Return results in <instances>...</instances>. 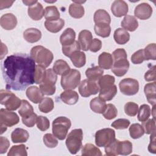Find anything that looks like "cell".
Wrapping results in <instances>:
<instances>
[{"instance_id":"obj_10","label":"cell","mask_w":156,"mask_h":156,"mask_svg":"<svg viewBox=\"0 0 156 156\" xmlns=\"http://www.w3.org/2000/svg\"><path fill=\"white\" fill-rule=\"evenodd\" d=\"M95 143L98 147H105L115 139V132L110 128H104L95 133Z\"/></svg>"},{"instance_id":"obj_26","label":"cell","mask_w":156,"mask_h":156,"mask_svg":"<svg viewBox=\"0 0 156 156\" xmlns=\"http://www.w3.org/2000/svg\"><path fill=\"white\" fill-rule=\"evenodd\" d=\"M113 64V59L111 54L106 52H102L98 57L99 66L102 69H110Z\"/></svg>"},{"instance_id":"obj_47","label":"cell","mask_w":156,"mask_h":156,"mask_svg":"<svg viewBox=\"0 0 156 156\" xmlns=\"http://www.w3.org/2000/svg\"><path fill=\"white\" fill-rule=\"evenodd\" d=\"M80 49L81 48L78 41H75L74 43L71 45L67 46H62V52L65 56L68 57H69L73 52L80 51Z\"/></svg>"},{"instance_id":"obj_38","label":"cell","mask_w":156,"mask_h":156,"mask_svg":"<svg viewBox=\"0 0 156 156\" xmlns=\"http://www.w3.org/2000/svg\"><path fill=\"white\" fill-rule=\"evenodd\" d=\"M94 30L96 35L102 38L108 37L111 33L110 26L107 24H95Z\"/></svg>"},{"instance_id":"obj_35","label":"cell","mask_w":156,"mask_h":156,"mask_svg":"<svg viewBox=\"0 0 156 156\" xmlns=\"http://www.w3.org/2000/svg\"><path fill=\"white\" fill-rule=\"evenodd\" d=\"M82 155L83 156H101V150L91 143L85 144L82 149Z\"/></svg>"},{"instance_id":"obj_15","label":"cell","mask_w":156,"mask_h":156,"mask_svg":"<svg viewBox=\"0 0 156 156\" xmlns=\"http://www.w3.org/2000/svg\"><path fill=\"white\" fill-rule=\"evenodd\" d=\"M111 11L113 15L118 18L127 15L129 11L127 4L122 0H115L111 5Z\"/></svg>"},{"instance_id":"obj_18","label":"cell","mask_w":156,"mask_h":156,"mask_svg":"<svg viewBox=\"0 0 156 156\" xmlns=\"http://www.w3.org/2000/svg\"><path fill=\"white\" fill-rule=\"evenodd\" d=\"M44 10L41 4L37 2L35 4L29 6L27 9L29 16L34 21L40 20L44 15Z\"/></svg>"},{"instance_id":"obj_32","label":"cell","mask_w":156,"mask_h":156,"mask_svg":"<svg viewBox=\"0 0 156 156\" xmlns=\"http://www.w3.org/2000/svg\"><path fill=\"white\" fill-rule=\"evenodd\" d=\"M52 69L56 74L62 76L68 73L71 69L66 61L59 59L55 62Z\"/></svg>"},{"instance_id":"obj_20","label":"cell","mask_w":156,"mask_h":156,"mask_svg":"<svg viewBox=\"0 0 156 156\" xmlns=\"http://www.w3.org/2000/svg\"><path fill=\"white\" fill-rule=\"evenodd\" d=\"M76 32L72 28H66L60 37V42L62 46H67L74 43Z\"/></svg>"},{"instance_id":"obj_4","label":"cell","mask_w":156,"mask_h":156,"mask_svg":"<svg viewBox=\"0 0 156 156\" xmlns=\"http://www.w3.org/2000/svg\"><path fill=\"white\" fill-rule=\"evenodd\" d=\"M71 126V122L69 118L65 116L57 117L52 122V133L57 139L63 140L66 137Z\"/></svg>"},{"instance_id":"obj_52","label":"cell","mask_w":156,"mask_h":156,"mask_svg":"<svg viewBox=\"0 0 156 156\" xmlns=\"http://www.w3.org/2000/svg\"><path fill=\"white\" fill-rule=\"evenodd\" d=\"M130 121L125 118H120L113 121L111 126L118 130H122L127 129L130 125Z\"/></svg>"},{"instance_id":"obj_64","label":"cell","mask_w":156,"mask_h":156,"mask_svg":"<svg viewBox=\"0 0 156 156\" xmlns=\"http://www.w3.org/2000/svg\"><path fill=\"white\" fill-rule=\"evenodd\" d=\"M155 105H154V106H152V109L151 110V113L152 114L153 118H154V119H155Z\"/></svg>"},{"instance_id":"obj_21","label":"cell","mask_w":156,"mask_h":156,"mask_svg":"<svg viewBox=\"0 0 156 156\" xmlns=\"http://www.w3.org/2000/svg\"><path fill=\"white\" fill-rule=\"evenodd\" d=\"M29 137L28 132L22 128H16L11 133V140L13 143H25Z\"/></svg>"},{"instance_id":"obj_12","label":"cell","mask_w":156,"mask_h":156,"mask_svg":"<svg viewBox=\"0 0 156 156\" xmlns=\"http://www.w3.org/2000/svg\"><path fill=\"white\" fill-rule=\"evenodd\" d=\"M120 91L126 96L136 94L139 90V83L136 79L132 78H125L121 80L119 83Z\"/></svg>"},{"instance_id":"obj_19","label":"cell","mask_w":156,"mask_h":156,"mask_svg":"<svg viewBox=\"0 0 156 156\" xmlns=\"http://www.w3.org/2000/svg\"><path fill=\"white\" fill-rule=\"evenodd\" d=\"M26 94L28 99L34 104L40 103L43 99L44 94L40 88L37 86H31L27 88Z\"/></svg>"},{"instance_id":"obj_23","label":"cell","mask_w":156,"mask_h":156,"mask_svg":"<svg viewBox=\"0 0 156 156\" xmlns=\"http://www.w3.org/2000/svg\"><path fill=\"white\" fill-rule=\"evenodd\" d=\"M156 82L154 81L152 83H148L145 85L144 92L146 96L147 100L152 106L156 104Z\"/></svg>"},{"instance_id":"obj_41","label":"cell","mask_w":156,"mask_h":156,"mask_svg":"<svg viewBox=\"0 0 156 156\" xmlns=\"http://www.w3.org/2000/svg\"><path fill=\"white\" fill-rule=\"evenodd\" d=\"M18 113L22 118H24L30 116L34 112L33 107L29 104V102L25 99H23Z\"/></svg>"},{"instance_id":"obj_45","label":"cell","mask_w":156,"mask_h":156,"mask_svg":"<svg viewBox=\"0 0 156 156\" xmlns=\"http://www.w3.org/2000/svg\"><path fill=\"white\" fill-rule=\"evenodd\" d=\"M118 115V110L116 107L112 104H107L106 108L104 112L102 113V115L106 119L111 120L116 117Z\"/></svg>"},{"instance_id":"obj_61","label":"cell","mask_w":156,"mask_h":156,"mask_svg":"<svg viewBox=\"0 0 156 156\" xmlns=\"http://www.w3.org/2000/svg\"><path fill=\"white\" fill-rule=\"evenodd\" d=\"M13 2L14 1H0V9L2 10L4 9L10 7Z\"/></svg>"},{"instance_id":"obj_8","label":"cell","mask_w":156,"mask_h":156,"mask_svg":"<svg viewBox=\"0 0 156 156\" xmlns=\"http://www.w3.org/2000/svg\"><path fill=\"white\" fill-rule=\"evenodd\" d=\"M81 74L80 72L76 69H72L66 74L61 77V86L63 90H74L76 88L80 83Z\"/></svg>"},{"instance_id":"obj_62","label":"cell","mask_w":156,"mask_h":156,"mask_svg":"<svg viewBox=\"0 0 156 156\" xmlns=\"http://www.w3.org/2000/svg\"><path fill=\"white\" fill-rule=\"evenodd\" d=\"M7 48L3 43H1V59H2L3 57L7 53Z\"/></svg>"},{"instance_id":"obj_14","label":"cell","mask_w":156,"mask_h":156,"mask_svg":"<svg viewBox=\"0 0 156 156\" xmlns=\"http://www.w3.org/2000/svg\"><path fill=\"white\" fill-rule=\"evenodd\" d=\"M134 14L136 18L141 20H146L151 16L152 8L149 4L142 2L135 7Z\"/></svg>"},{"instance_id":"obj_43","label":"cell","mask_w":156,"mask_h":156,"mask_svg":"<svg viewBox=\"0 0 156 156\" xmlns=\"http://www.w3.org/2000/svg\"><path fill=\"white\" fill-rule=\"evenodd\" d=\"M151 115V109L149 105L147 104H143L140 107L138 110L137 118L139 121L143 122L148 119Z\"/></svg>"},{"instance_id":"obj_24","label":"cell","mask_w":156,"mask_h":156,"mask_svg":"<svg viewBox=\"0 0 156 156\" xmlns=\"http://www.w3.org/2000/svg\"><path fill=\"white\" fill-rule=\"evenodd\" d=\"M23 37L24 40L29 43H36L41 39V32L39 29L37 28H29L24 32Z\"/></svg>"},{"instance_id":"obj_30","label":"cell","mask_w":156,"mask_h":156,"mask_svg":"<svg viewBox=\"0 0 156 156\" xmlns=\"http://www.w3.org/2000/svg\"><path fill=\"white\" fill-rule=\"evenodd\" d=\"M113 38L115 42L119 44H124L130 40V34L124 29H116L113 34Z\"/></svg>"},{"instance_id":"obj_33","label":"cell","mask_w":156,"mask_h":156,"mask_svg":"<svg viewBox=\"0 0 156 156\" xmlns=\"http://www.w3.org/2000/svg\"><path fill=\"white\" fill-rule=\"evenodd\" d=\"M103 69L98 66L89 68L85 71V75L88 79L96 81L103 76Z\"/></svg>"},{"instance_id":"obj_39","label":"cell","mask_w":156,"mask_h":156,"mask_svg":"<svg viewBox=\"0 0 156 156\" xmlns=\"http://www.w3.org/2000/svg\"><path fill=\"white\" fill-rule=\"evenodd\" d=\"M54 107V103L52 98L49 97L43 98L38 105V109L40 112L48 113L51 112Z\"/></svg>"},{"instance_id":"obj_63","label":"cell","mask_w":156,"mask_h":156,"mask_svg":"<svg viewBox=\"0 0 156 156\" xmlns=\"http://www.w3.org/2000/svg\"><path fill=\"white\" fill-rule=\"evenodd\" d=\"M38 1H23V2L27 6H31L34 4H35V3H37Z\"/></svg>"},{"instance_id":"obj_53","label":"cell","mask_w":156,"mask_h":156,"mask_svg":"<svg viewBox=\"0 0 156 156\" xmlns=\"http://www.w3.org/2000/svg\"><path fill=\"white\" fill-rule=\"evenodd\" d=\"M45 71V68L42 67L38 65H36L34 74V81L36 84H40V83L42 82Z\"/></svg>"},{"instance_id":"obj_59","label":"cell","mask_w":156,"mask_h":156,"mask_svg":"<svg viewBox=\"0 0 156 156\" xmlns=\"http://www.w3.org/2000/svg\"><path fill=\"white\" fill-rule=\"evenodd\" d=\"M102 48V41L98 38L93 39L90 44L89 50L93 52H96L99 51Z\"/></svg>"},{"instance_id":"obj_37","label":"cell","mask_w":156,"mask_h":156,"mask_svg":"<svg viewBox=\"0 0 156 156\" xmlns=\"http://www.w3.org/2000/svg\"><path fill=\"white\" fill-rule=\"evenodd\" d=\"M99 97L105 101H111L117 93V87L115 85L112 87L104 90H101L99 91Z\"/></svg>"},{"instance_id":"obj_22","label":"cell","mask_w":156,"mask_h":156,"mask_svg":"<svg viewBox=\"0 0 156 156\" xmlns=\"http://www.w3.org/2000/svg\"><path fill=\"white\" fill-rule=\"evenodd\" d=\"M60 98L66 104L74 105L79 100V94L76 91L67 90L60 94Z\"/></svg>"},{"instance_id":"obj_54","label":"cell","mask_w":156,"mask_h":156,"mask_svg":"<svg viewBox=\"0 0 156 156\" xmlns=\"http://www.w3.org/2000/svg\"><path fill=\"white\" fill-rule=\"evenodd\" d=\"M145 60L143 49H140L136 52H135L131 56V61L132 63L141 64Z\"/></svg>"},{"instance_id":"obj_9","label":"cell","mask_w":156,"mask_h":156,"mask_svg":"<svg viewBox=\"0 0 156 156\" xmlns=\"http://www.w3.org/2000/svg\"><path fill=\"white\" fill-rule=\"evenodd\" d=\"M20 121L18 115L15 113L4 108L0 110V127L1 134H2L7 127H12Z\"/></svg>"},{"instance_id":"obj_40","label":"cell","mask_w":156,"mask_h":156,"mask_svg":"<svg viewBox=\"0 0 156 156\" xmlns=\"http://www.w3.org/2000/svg\"><path fill=\"white\" fill-rule=\"evenodd\" d=\"M115 77L111 75L106 74L102 76L98 80L99 86V90L112 87L113 85H115Z\"/></svg>"},{"instance_id":"obj_16","label":"cell","mask_w":156,"mask_h":156,"mask_svg":"<svg viewBox=\"0 0 156 156\" xmlns=\"http://www.w3.org/2000/svg\"><path fill=\"white\" fill-rule=\"evenodd\" d=\"M16 17L11 13L4 14L0 18L1 26L7 30L13 29L17 25Z\"/></svg>"},{"instance_id":"obj_48","label":"cell","mask_w":156,"mask_h":156,"mask_svg":"<svg viewBox=\"0 0 156 156\" xmlns=\"http://www.w3.org/2000/svg\"><path fill=\"white\" fill-rule=\"evenodd\" d=\"M142 127L144 133L146 134H151L155 132V119H148L142 122Z\"/></svg>"},{"instance_id":"obj_28","label":"cell","mask_w":156,"mask_h":156,"mask_svg":"<svg viewBox=\"0 0 156 156\" xmlns=\"http://www.w3.org/2000/svg\"><path fill=\"white\" fill-rule=\"evenodd\" d=\"M107 104L105 101L99 97H96L92 99L90 102L91 110L96 113L102 114L106 108Z\"/></svg>"},{"instance_id":"obj_27","label":"cell","mask_w":156,"mask_h":156,"mask_svg":"<svg viewBox=\"0 0 156 156\" xmlns=\"http://www.w3.org/2000/svg\"><path fill=\"white\" fill-rule=\"evenodd\" d=\"M94 22L95 24H110L111 18L109 13L104 9H99L94 13Z\"/></svg>"},{"instance_id":"obj_7","label":"cell","mask_w":156,"mask_h":156,"mask_svg":"<svg viewBox=\"0 0 156 156\" xmlns=\"http://www.w3.org/2000/svg\"><path fill=\"white\" fill-rule=\"evenodd\" d=\"M22 100L9 90H1L0 103L10 111H14L20 107Z\"/></svg>"},{"instance_id":"obj_3","label":"cell","mask_w":156,"mask_h":156,"mask_svg":"<svg viewBox=\"0 0 156 156\" xmlns=\"http://www.w3.org/2000/svg\"><path fill=\"white\" fill-rule=\"evenodd\" d=\"M30 54V55L34 61L38 65L44 68L48 67L54 58L52 52L48 49L40 45L34 46L31 49Z\"/></svg>"},{"instance_id":"obj_1","label":"cell","mask_w":156,"mask_h":156,"mask_svg":"<svg viewBox=\"0 0 156 156\" xmlns=\"http://www.w3.org/2000/svg\"><path fill=\"white\" fill-rule=\"evenodd\" d=\"M35 62L30 55L15 53L1 63V71L7 90L23 91L35 83Z\"/></svg>"},{"instance_id":"obj_44","label":"cell","mask_w":156,"mask_h":156,"mask_svg":"<svg viewBox=\"0 0 156 156\" xmlns=\"http://www.w3.org/2000/svg\"><path fill=\"white\" fill-rule=\"evenodd\" d=\"M14 155H21L27 156V148L24 144L15 145L13 146L9 150L7 156H14Z\"/></svg>"},{"instance_id":"obj_60","label":"cell","mask_w":156,"mask_h":156,"mask_svg":"<svg viewBox=\"0 0 156 156\" xmlns=\"http://www.w3.org/2000/svg\"><path fill=\"white\" fill-rule=\"evenodd\" d=\"M148 151L152 154L156 153V144H155V132L151 133L150 136V143L148 145Z\"/></svg>"},{"instance_id":"obj_51","label":"cell","mask_w":156,"mask_h":156,"mask_svg":"<svg viewBox=\"0 0 156 156\" xmlns=\"http://www.w3.org/2000/svg\"><path fill=\"white\" fill-rule=\"evenodd\" d=\"M37 127L41 131H46L49 128L50 122L49 119L43 116H38L37 119Z\"/></svg>"},{"instance_id":"obj_46","label":"cell","mask_w":156,"mask_h":156,"mask_svg":"<svg viewBox=\"0 0 156 156\" xmlns=\"http://www.w3.org/2000/svg\"><path fill=\"white\" fill-rule=\"evenodd\" d=\"M155 43H150L147 45L143 49L144 55L145 60H155L156 58V52H155Z\"/></svg>"},{"instance_id":"obj_55","label":"cell","mask_w":156,"mask_h":156,"mask_svg":"<svg viewBox=\"0 0 156 156\" xmlns=\"http://www.w3.org/2000/svg\"><path fill=\"white\" fill-rule=\"evenodd\" d=\"M37 116H38L37 115V114L34 113L29 117L22 118V122L26 126L28 127H32L34 126L37 122Z\"/></svg>"},{"instance_id":"obj_56","label":"cell","mask_w":156,"mask_h":156,"mask_svg":"<svg viewBox=\"0 0 156 156\" xmlns=\"http://www.w3.org/2000/svg\"><path fill=\"white\" fill-rule=\"evenodd\" d=\"M112 57L114 60L121 59V58H127V55L126 51L123 48H118L115 50L112 53Z\"/></svg>"},{"instance_id":"obj_13","label":"cell","mask_w":156,"mask_h":156,"mask_svg":"<svg viewBox=\"0 0 156 156\" xmlns=\"http://www.w3.org/2000/svg\"><path fill=\"white\" fill-rule=\"evenodd\" d=\"M129 66V62L127 58H121L114 60L111 69L115 76L122 77L128 71Z\"/></svg>"},{"instance_id":"obj_42","label":"cell","mask_w":156,"mask_h":156,"mask_svg":"<svg viewBox=\"0 0 156 156\" xmlns=\"http://www.w3.org/2000/svg\"><path fill=\"white\" fill-rule=\"evenodd\" d=\"M129 134L132 138L138 139L144 134V129L142 126L138 123L132 124L129 129Z\"/></svg>"},{"instance_id":"obj_11","label":"cell","mask_w":156,"mask_h":156,"mask_svg":"<svg viewBox=\"0 0 156 156\" xmlns=\"http://www.w3.org/2000/svg\"><path fill=\"white\" fill-rule=\"evenodd\" d=\"M99 91V86L96 80L88 79L83 80L79 84V92L83 98L96 94Z\"/></svg>"},{"instance_id":"obj_2","label":"cell","mask_w":156,"mask_h":156,"mask_svg":"<svg viewBox=\"0 0 156 156\" xmlns=\"http://www.w3.org/2000/svg\"><path fill=\"white\" fill-rule=\"evenodd\" d=\"M104 147L105 155L109 156L127 155L132 152L133 148L132 143L130 141H119L116 138Z\"/></svg>"},{"instance_id":"obj_25","label":"cell","mask_w":156,"mask_h":156,"mask_svg":"<svg viewBox=\"0 0 156 156\" xmlns=\"http://www.w3.org/2000/svg\"><path fill=\"white\" fill-rule=\"evenodd\" d=\"M121 25L124 30L133 32L138 28V22L134 16L126 15L122 20Z\"/></svg>"},{"instance_id":"obj_6","label":"cell","mask_w":156,"mask_h":156,"mask_svg":"<svg viewBox=\"0 0 156 156\" xmlns=\"http://www.w3.org/2000/svg\"><path fill=\"white\" fill-rule=\"evenodd\" d=\"M83 132L81 129H75L68 133L66 140V146L71 154H76L82 146Z\"/></svg>"},{"instance_id":"obj_29","label":"cell","mask_w":156,"mask_h":156,"mask_svg":"<svg viewBox=\"0 0 156 156\" xmlns=\"http://www.w3.org/2000/svg\"><path fill=\"white\" fill-rule=\"evenodd\" d=\"M65 25L64 20L60 18L55 21H47L44 22L45 28L50 32L57 33L61 30Z\"/></svg>"},{"instance_id":"obj_49","label":"cell","mask_w":156,"mask_h":156,"mask_svg":"<svg viewBox=\"0 0 156 156\" xmlns=\"http://www.w3.org/2000/svg\"><path fill=\"white\" fill-rule=\"evenodd\" d=\"M43 141L45 146L49 148H54L58 144L56 137L51 133H46L43 137Z\"/></svg>"},{"instance_id":"obj_57","label":"cell","mask_w":156,"mask_h":156,"mask_svg":"<svg viewBox=\"0 0 156 156\" xmlns=\"http://www.w3.org/2000/svg\"><path fill=\"white\" fill-rule=\"evenodd\" d=\"M155 65H154L152 68H151L147 71L144 74V80L147 82L155 81L156 79V74H155Z\"/></svg>"},{"instance_id":"obj_17","label":"cell","mask_w":156,"mask_h":156,"mask_svg":"<svg viewBox=\"0 0 156 156\" xmlns=\"http://www.w3.org/2000/svg\"><path fill=\"white\" fill-rule=\"evenodd\" d=\"M93 40V35L91 32L88 30H81L78 36V41L80 44L81 49L84 51L89 50L90 44Z\"/></svg>"},{"instance_id":"obj_36","label":"cell","mask_w":156,"mask_h":156,"mask_svg":"<svg viewBox=\"0 0 156 156\" xmlns=\"http://www.w3.org/2000/svg\"><path fill=\"white\" fill-rule=\"evenodd\" d=\"M44 11V18L47 21H55L60 19V12L56 6H47Z\"/></svg>"},{"instance_id":"obj_50","label":"cell","mask_w":156,"mask_h":156,"mask_svg":"<svg viewBox=\"0 0 156 156\" xmlns=\"http://www.w3.org/2000/svg\"><path fill=\"white\" fill-rule=\"evenodd\" d=\"M138 105L133 102H128L124 105L125 113L129 116H135L138 113Z\"/></svg>"},{"instance_id":"obj_58","label":"cell","mask_w":156,"mask_h":156,"mask_svg":"<svg viewBox=\"0 0 156 156\" xmlns=\"http://www.w3.org/2000/svg\"><path fill=\"white\" fill-rule=\"evenodd\" d=\"M10 146V142L9 140L4 137L1 136L0 137V154H3L5 153Z\"/></svg>"},{"instance_id":"obj_5","label":"cell","mask_w":156,"mask_h":156,"mask_svg":"<svg viewBox=\"0 0 156 156\" xmlns=\"http://www.w3.org/2000/svg\"><path fill=\"white\" fill-rule=\"evenodd\" d=\"M57 80V74L52 69H46L43 79L40 84V89L44 95L51 96L55 93Z\"/></svg>"},{"instance_id":"obj_31","label":"cell","mask_w":156,"mask_h":156,"mask_svg":"<svg viewBox=\"0 0 156 156\" xmlns=\"http://www.w3.org/2000/svg\"><path fill=\"white\" fill-rule=\"evenodd\" d=\"M69 58L74 66L76 68L83 67L86 63L85 54L80 51H77L73 52Z\"/></svg>"},{"instance_id":"obj_34","label":"cell","mask_w":156,"mask_h":156,"mask_svg":"<svg viewBox=\"0 0 156 156\" xmlns=\"http://www.w3.org/2000/svg\"><path fill=\"white\" fill-rule=\"evenodd\" d=\"M85 13L84 7L79 4L73 2L69 7V14L74 18H80Z\"/></svg>"}]
</instances>
